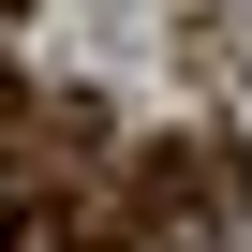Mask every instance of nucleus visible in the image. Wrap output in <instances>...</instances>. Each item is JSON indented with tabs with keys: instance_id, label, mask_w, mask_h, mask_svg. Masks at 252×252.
I'll list each match as a JSON object with an SVG mask.
<instances>
[{
	"instance_id": "nucleus-1",
	"label": "nucleus",
	"mask_w": 252,
	"mask_h": 252,
	"mask_svg": "<svg viewBox=\"0 0 252 252\" xmlns=\"http://www.w3.org/2000/svg\"><path fill=\"white\" fill-rule=\"evenodd\" d=\"M134 252H252V163L237 149H163L149 208H134Z\"/></svg>"
}]
</instances>
